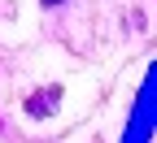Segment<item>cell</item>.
<instances>
[{
  "instance_id": "obj_1",
  "label": "cell",
  "mask_w": 157,
  "mask_h": 143,
  "mask_svg": "<svg viewBox=\"0 0 157 143\" xmlns=\"http://www.w3.org/2000/svg\"><path fill=\"white\" fill-rule=\"evenodd\" d=\"M57 104H61V87H39V91L26 95V113L31 117H48V113H57Z\"/></svg>"
},
{
  "instance_id": "obj_2",
  "label": "cell",
  "mask_w": 157,
  "mask_h": 143,
  "mask_svg": "<svg viewBox=\"0 0 157 143\" xmlns=\"http://www.w3.org/2000/svg\"><path fill=\"white\" fill-rule=\"evenodd\" d=\"M44 5H61V0H44Z\"/></svg>"
}]
</instances>
